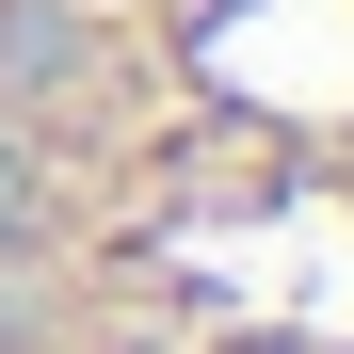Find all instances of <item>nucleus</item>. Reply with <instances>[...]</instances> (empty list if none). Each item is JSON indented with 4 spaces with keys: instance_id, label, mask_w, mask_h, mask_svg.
<instances>
[{
    "instance_id": "obj_1",
    "label": "nucleus",
    "mask_w": 354,
    "mask_h": 354,
    "mask_svg": "<svg viewBox=\"0 0 354 354\" xmlns=\"http://www.w3.org/2000/svg\"><path fill=\"white\" fill-rule=\"evenodd\" d=\"M0 354H354V0H0Z\"/></svg>"
}]
</instances>
